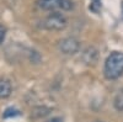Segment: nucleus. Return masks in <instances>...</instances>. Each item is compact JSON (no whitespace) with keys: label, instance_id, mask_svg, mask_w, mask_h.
I'll list each match as a JSON object with an SVG mask.
<instances>
[{"label":"nucleus","instance_id":"2","mask_svg":"<svg viewBox=\"0 0 123 122\" xmlns=\"http://www.w3.org/2000/svg\"><path fill=\"white\" fill-rule=\"evenodd\" d=\"M43 26L46 28H48V30L59 31V30H63L67 26V20H65V17L63 15H60L58 13H53L44 20V25Z\"/></svg>","mask_w":123,"mask_h":122},{"label":"nucleus","instance_id":"3","mask_svg":"<svg viewBox=\"0 0 123 122\" xmlns=\"http://www.w3.org/2000/svg\"><path fill=\"white\" fill-rule=\"evenodd\" d=\"M59 49L64 54H74L79 51V42L74 37L64 38L59 42Z\"/></svg>","mask_w":123,"mask_h":122},{"label":"nucleus","instance_id":"4","mask_svg":"<svg viewBox=\"0 0 123 122\" xmlns=\"http://www.w3.org/2000/svg\"><path fill=\"white\" fill-rule=\"evenodd\" d=\"M12 91V86L10 84V81L6 79H0V97L6 99L10 96Z\"/></svg>","mask_w":123,"mask_h":122},{"label":"nucleus","instance_id":"5","mask_svg":"<svg viewBox=\"0 0 123 122\" xmlns=\"http://www.w3.org/2000/svg\"><path fill=\"white\" fill-rule=\"evenodd\" d=\"M115 106H116L117 110L123 111V90L117 94V96L115 99Z\"/></svg>","mask_w":123,"mask_h":122},{"label":"nucleus","instance_id":"6","mask_svg":"<svg viewBox=\"0 0 123 122\" xmlns=\"http://www.w3.org/2000/svg\"><path fill=\"white\" fill-rule=\"evenodd\" d=\"M15 116V115H18V111L17 110H14V109H7L4 114V117H9V116Z\"/></svg>","mask_w":123,"mask_h":122},{"label":"nucleus","instance_id":"9","mask_svg":"<svg viewBox=\"0 0 123 122\" xmlns=\"http://www.w3.org/2000/svg\"><path fill=\"white\" fill-rule=\"evenodd\" d=\"M95 122H104V121H95Z\"/></svg>","mask_w":123,"mask_h":122},{"label":"nucleus","instance_id":"8","mask_svg":"<svg viewBox=\"0 0 123 122\" xmlns=\"http://www.w3.org/2000/svg\"><path fill=\"white\" fill-rule=\"evenodd\" d=\"M47 122H62V118H59V117H54V118L48 120Z\"/></svg>","mask_w":123,"mask_h":122},{"label":"nucleus","instance_id":"7","mask_svg":"<svg viewBox=\"0 0 123 122\" xmlns=\"http://www.w3.org/2000/svg\"><path fill=\"white\" fill-rule=\"evenodd\" d=\"M5 33H6V30L3 25H0V43H3V41L5 38Z\"/></svg>","mask_w":123,"mask_h":122},{"label":"nucleus","instance_id":"1","mask_svg":"<svg viewBox=\"0 0 123 122\" xmlns=\"http://www.w3.org/2000/svg\"><path fill=\"white\" fill-rule=\"evenodd\" d=\"M104 73L110 80L118 79L123 74V52H112L107 57Z\"/></svg>","mask_w":123,"mask_h":122}]
</instances>
